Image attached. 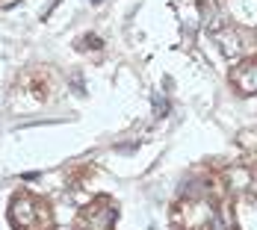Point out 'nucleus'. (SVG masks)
<instances>
[{
	"mask_svg": "<svg viewBox=\"0 0 257 230\" xmlns=\"http://www.w3.org/2000/svg\"><path fill=\"white\" fill-rule=\"evenodd\" d=\"M233 83H236L245 95L257 92V65L254 62H251V65H242V68L236 71V77H233Z\"/></svg>",
	"mask_w": 257,
	"mask_h": 230,
	"instance_id": "1",
	"label": "nucleus"
},
{
	"mask_svg": "<svg viewBox=\"0 0 257 230\" xmlns=\"http://www.w3.org/2000/svg\"><path fill=\"white\" fill-rule=\"evenodd\" d=\"M92 3H95V6H98V3H103V0H92Z\"/></svg>",
	"mask_w": 257,
	"mask_h": 230,
	"instance_id": "2",
	"label": "nucleus"
}]
</instances>
